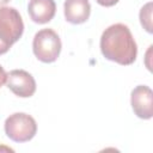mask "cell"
I'll return each mask as SVG.
<instances>
[{
	"label": "cell",
	"instance_id": "1",
	"mask_svg": "<svg viewBox=\"0 0 153 153\" xmlns=\"http://www.w3.org/2000/svg\"><path fill=\"white\" fill-rule=\"evenodd\" d=\"M100 51L106 60L128 66L136 60L137 45L129 27L126 24L116 23L103 31Z\"/></svg>",
	"mask_w": 153,
	"mask_h": 153
},
{
	"label": "cell",
	"instance_id": "2",
	"mask_svg": "<svg viewBox=\"0 0 153 153\" xmlns=\"http://www.w3.org/2000/svg\"><path fill=\"white\" fill-rule=\"evenodd\" d=\"M24 32V23L20 13L14 7H0V55L19 41Z\"/></svg>",
	"mask_w": 153,
	"mask_h": 153
},
{
	"label": "cell",
	"instance_id": "3",
	"mask_svg": "<svg viewBox=\"0 0 153 153\" xmlns=\"http://www.w3.org/2000/svg\"><path fill=\"white\" fill-rule=\"evenodd\" d=\"M61 48V39L53 29L39 30L32 41V50L35 56L44 63L55 62L60 56Z\"/></svg>",
	"mask_w": 153,
	"mask_h": 153
},
{
	"label": "cell",
	"instance_id": "4",
	"mask_svg": "<svg viewBox=\"0 0 153 153\" xmlns=\"http://www.w3.org/2000/svg\"><path fill=\"white\" fill-rule=\"evenodd\" d=\"M5 133L14 142L30 141L37 133V123L32 116L25 112H14L5 121Z\"/></svg>",
	"mask_w": 153,
	"mask_h": 153
},
{
	"label": "cell",
	"instance_id": "5",
	"mask_svg": "<svg viewBox=\"0 0 153 153\" xmlns=\"http://www.w3.org/2000/svg\"><path fill=\"white\" fill-rule=\"evenodd\" d=\"M7 87L20 98H29L36 92L35 78L24 69H13L7 73Z\"/></svg>",
	"mask_w": 153,
	"mask_h": 153
},
{
	"label": "cell",
	"instance_id": "6",
	"mask_svg": "<svg viewBox=\"0 0 153 153\" xmlns=\"http://www.w3.org/2000/svg\"><path fill=\"white\" fill-rule=\"evenodd\" d=\"M130 104L134 114L142 118L149 120L153 116V92L146 85L136 86L130 94Z\"/></svg>",
	"mask_w": 153,
	"mask_h": 153
},
{
	"label": "cell",
	"instance_id": "7",
	"mask_svg": "<svg viewBox=\"0 0 153 153\" xmlns=\"http://www.w3.org/2000/svg\"><path fill=\"white\" fill-rule=\"evenodd\" d=\"M27 13L33 23H49L56 13V4L54 0H30L27 4Z\"/></svg>",
	"mask_w": 153,
	"mask_h": 153
},
{
	"label": "cell",
	"instance_id": "8",
	"mask_svg": "<svg viewBox=\"0 0 153 153\" xmlns=\"http://www.w3.org/2000/svg\"><path fill=\"white\" fill-rule=\"evenodd\" d=\"M65 18L71 24H82L91 14L88 0H66L63 4Z\"/></svg>",
	"mask_w": 153,
	"mask_h": 153
},
{
	"label": "cell",
	"instance_id": "9",
	"mask_svg": "<svg viewBox=\"0 0 153 153\" xmlns=\"http://www.w3.org/2000/svg\"><path fill=\"white\" fill-rule=\"evenodd\" d=\"M140 17V23L142 25V27L148 32L152 33V2H147L145 6H142V8L140 10L139 13Z\"/></svg>",
	"mask_w": 153,
	"mask_h": 153
},
{
	"label": "cell",
	"instance_id": "10",
	"mask_svg": "<svg viewBox=\"0 0 153 153\" xmlns=\"http://www.w3.org/2000/svg\"><path fill=\"white\" fill-rule=\"evenodd\" d=\"M100 6H104V7H111L114 5H116L120 0H96Z\"/></svg>",
	"mask_w": 153,
	"mask_h": 153
},
{
	"label": "cell",
	"instance_id": "11",
	"mask_svg": "<svg viewBox=\"0 0 153 153\" xmlns=\"http://www.w3.org/2000/svg\"><path fill=\"white\" fill-rule=\"evenodd\" d=\"M6 78H7V73H6V71L4 69V67L0 66V87H1L4 84H6Z\"/></svg>",
	"mask_w": 153,
	"mask_h": 153
},
{
	"label": "cell",
	"instance_id": "12",
	"mask_svg": "<svg viewBox=\"0 0 153 153\" xmlns=\"http://www.w3.org/2000/svg\"><path fill=\"white\" fill-rule=\"evenodd\" d=\"M10 0H0V7H2V6H5L7 2H8Z\"/></svg>",
	"mask_w": 153,
	"mask_h": 153
}]
</instances>
